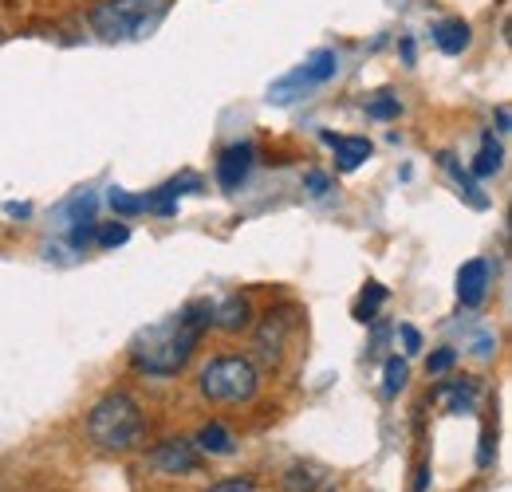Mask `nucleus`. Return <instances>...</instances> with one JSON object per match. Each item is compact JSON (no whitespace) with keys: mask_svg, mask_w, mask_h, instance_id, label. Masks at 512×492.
<instances>
[{"mask_svg":"<svg viewBox=\"0 0 512 492\" xmlns=\"http://www.w3.org/2000/svg\"><path fill=\"white\" fill-rule=\"evenodd\" d=\"M209 323H213V308L193 300L178 315H166V319L142 327L130 339V363L146 378H174L193 359V351H197L201 335L209 331Z\"/></svg>","mask_w":512,"mask_h":492,"instance_id":"nucleus-1","label":"nucleus"},{"mask_svg":"<svg viewBox=\"0 0 512 492\" xmlns=\"http://www.w3.org/2000/svg\"><path fill=\"white\" fill-rule=\"evenodd\" d=\"M142 433H146L142 406L130 394H123V390L99 398L95 410L87 414V437L99 449H107V453H130V449H138Z\"/></svg>","mask_w":512,"mask_h":492,"instance_id":"nucleus-2","label":"nucleus"},{"mask_svg":"<svg viewBox=\"0 0 512 492\" xmlns=\"http://www.w3.org/2000/svg\"><path fill=\"white\" fill-rule=\"evenodd\" d=\"M170 12V0H99L91 8V28L107 44L146 40Z\"/></svg>","mask_w":512,"mask_h":492,"instance_id":"nucleus-3","label":"nucleus"},{"mask_svg":"<svg viewBox=\"0 0 512 492\" xmlns=\"http://www.w3.org/2000/svg\"><path fill=\"white\" fill-rule=\"evenodd\" d=\"M197 386H201V394H205L209 402L241 406V402H253L256 398V390H260V374H256L253 363L241 359V355H221V359H213L209 367L201 370Z\"/></svg>","mask_w":512,"mask_h":492,"instance_id":"nucleus-4","label":"nucleus"},{"mask_svg":"<svg viewBox=\"0 0 512 492\" xmlns=\"http://www.w3.org/2000/svg\"><path fill=\"white\" fill-rule=\"evenodd\" d=\"M339 71V60H335V52H316L308 63H300L296 71H288L272 91H268V99L272 103H292L300 91H312V87H323L331 75Z\"/></svg>","mask_w":512,"mask_h":492,"instance_id":"nucleus-5","label":"nucleus"},{"mask_svg":"<svg viewBox=\"0 0 512 492\" xmlns=\"http://www.w3.org/2000/svg\"><path fill=\"white\" fill-rule=\"evenodd\" d=\"M292 331H296V311L292 308L268 311V315H264V323L256 327V339H253L256 359H264V363H280Z\"/></svg>","mask_w":512,"mask_h":492,"instance_id":"nucleus-6","label":"nucleus"},{"mask_svg":"<svg viewBox=\"0 0 512 492\" xmlns=\"http://www.w3.org/2000/svg\"><path fill=\"white\" fill-rule=\"evenodd\" d=\"M150 469L162 473V477H186V473H197L201 465V449L186 441V437H166L162 445L150 449Z\"/></svg>","mask_w":512,"mask_h":492,"instance_id":"nucleus-7","label":"nucleus"},{"mask_svg":"<svg viewBox=\"0 0 512 492\" xmlns=\"http://www.w3.org/2000/svg\"><path fill=\"white\" fill-rule=\"evenodd\" d=\"M256 166V146L253 142H237V146H229L221 158H217V182H221V189H241L245 185V178L253 174Z\"/></svg>","mask_w":512,"mask_h":492,"instance_id":"nucleus-8","label":"nucleus"},{"mask_svg":"<svg viewBox=\"0 0 512 492\" xmlns=\"http://www.w3.org/2000/svg\"><path fill=\"white\" fill-rule=\"evenodd\" d=\"M485 292H489V264L485 260L461 264V272H457V300L465 308H477L485 300Z\"/></svg>","mask_w":512,"mask_h":492,"instance_id":"nucleus-9","label":"nucleus"},{"mask_svg":"<svg viewBox=\"0 0 512 492\" xmlns=\"http://www.w3.org/2000/svg\"><path fill=\"white\" fill-rule=\"evenodd\" d=\"M438 162H442V170H446L449 178H453V185H457V193L465 197V205L469 209H489V193H481V185H477V178L453 158V154H438Z\"/></svg>","mask_w":512,"mask_h":492,"instance_id":"nucleus-10","label":"nucleus"},{"mask_svg":"<svg viewBox=\"0 0 512 492\" xmlns=\"http://www.w3.org/2000/svg\"><path fill=\"white\" fill-rule=\"evenodd\" d=\"M323 142L335 150V162H339V170H343V174L359 170V166L371 158V150H375L367 138H343V134H323Z\"/></svg>","mask_w":512,"mask_h":492,"instance_id":"nucleus-11","label":"nucleus"},{"mask_svg":"<svg viewBox=\"0 0 512 492\" xmlns=\"http://www.w3.org/2000/svg\"><path fill=\"white\" fill-rule=\"evenodd\" d=\"M213 323H217L221 331H245V327L253 323V304H249L245 296H229V300H221V304L213 308Z\"/></svg>","mask_w":512,"mask_h":492,"instance_id":"nucleus-12","label":"nucleus"},{"mask_svg":"<svg viewBox=\"0 0 512 492\" xmlns=\"http://www.w3.org/2000/svg\"><path fill=\"white\" fill-rule=\"evenodd\" d=\"M469 24L465 20H442L438 28H434V44L446 52V56H461L465 48H469Z\"/></svg>","mask_w":512,"mask_h":492,"instance_id":"nucleus-13","label":"nucleus"},{"mask_svg":"<svg viewBox=\"0 0 512 492\" xmlns=\"http://www.w3.org/2000/svg\"><path fill=\"white\" fill-rule=\"evenodd\" d=\"M201 453H209V457H229L233 449H237V441H233V433L229 426H221V422H209L205 430L197 433V441H193Z\"/></svg>","mask_w":512,"mask_h":492,"instance_id":"nucleus-14","label":"nucleus"},{"mask_svg":"<svg viewBox=\"0 0 512 492\" xmlns=\"http://www.w3.org/2000/svg\"><path fill=\"white\" fill-rule=\"evenodd\" d=\"M501 162H505V150H501V142L493 138V134H485L481 138V154H477V162H473V178H489V174H497L501 170Z\"/></svg>","mask_w":512,"mask_h":492,"instance_id":"nucleus-15","label":"nucleus"},{"mask_svg":"<svg viewBox=\"0 0 512 492\" xmlns=\"http://www.w3.org/2000/svg\"><path fill=\"white\" fill-rule=\"evenodd\" d=\"M323 481V473L316 465H292L284 473V492H316Z\"/></svg>","mask_w":512,"mask_h":492,"instance_id":"nucleus-16","label":"nucleus"},{"mask_svg":"<svg viewBox=\"0 0 512 492\" xmlns=\"http://www.w3.org/2000/svg\"><path fill=\"white\" fill-rule=\"evenodd\" d=\"M438 394H453V414H473V398H477L473 382H446Z\"/></svg>","mask_w":512,"mask_h":492,"instance_id":"nucleus-17","label":"nucleus"},{"mask_svg":"<svg viewBox=\"0 0 512 492\" xmlns=\"http://www.w3.org/2000/svg\"><path fill=\"white\" fill-rule=\"evenodd\" d=\"M107 201H111V209H115L119 217L146 213V197H134V193H127V189H111V193H107Z\"/></svg>","mask_w":512,"mask_h":492,"instance_id":"nucleus-18","label":"nucleus"},{"mask_svg":"<svg viewBox=\"0 0 512 492\" xmlns=\"http://www.w3.org/2000/svg\"><path fill=\"white\" fill-rule=\"evenodd\" d=\"M406 378H410V367H406V359H390L383 370V390L386 394H398L402 386H406Z\"/></svg>","mask_w":512,"mask_h":492,"instance_id":"nucleus-19","label":"nucleus"},{"mask_svg":"<svg viewBox=\"0 0 512 492\" xmlns=\"http://www.w3.org/2000/svg\"><path fill=\"white\" fill-rule=\"evenodd\" d=\"M386 300V288L383 284H367V292H363V300H359V308H355V319H375V308Z\"/></svg>","mask_w":512,"mask_h":492,"instance_id":"nucleus-20","label":"nucleus"},{"mask_svg":"<svg viewBox=\"0 0 512 492\" xmlns=\"http://www.w3.org/2000/svg\"><path fill=\"white\" fill-rule=\"evenodd\" d=\"M95 241H99L103 248L127 245V241H130V229H127V225H103V229H95Z\"/></svg>","mask_w":512,"mask_h":492,"instance_id":"nucleus-21","label":"nucleus"},{"mask_svg":"<svg viewBox=\"0 0 512 492\" xmlns=\"http://www.w3.org/2000/svg\"><path fill=\"white\" fill-rule=\"evenodd\" d=\"M367 115H371V119H394V115H398V99H390V95L371 99V103H367Z\"/></svg>","mask_w":512,"mask_h":492,"instance_id":"nucleus-22","label":"nucleus"},{"mask_svg":"<svg viewBox=\"0 0 512 492\" xmlns=\"http://www.w3.org/2000/svg\"><path fill=\"white\" fill-rule=\"evenodd\" d=\"M453 363H457V351H453V347H442V351H434V355L426 359V370H430V374H446Z\"/></svg>","mask_w":512,"mask_h":492,"instance_id":"nucleus-23","label":"nucleus"},{"mask_svg":"<svg viewBox=\"0 0 512 492\" xmlns=\"http://www.w3.org/2000/svg\"><path fill=\"white\" fill-rule=\"evenodd\" d=\"M162 193H170V197H182V193H201V178H193V174H186V178H174L170 185H162Z\"/></svg>","mask_w":512,"mask_h":492,"instance_id":"nucleus-24","label":"nucleus"},{"mask_svg":"<svg viewBox=\"0 0 512 492\" xmlns=\"http://www.w3.org/2000/svg\"><path fill=\"white\" fill-rule=\"evenodd\" d=\"M95 241V221H75L71 229V248H87Z\"/></svg>","mask_w":512,"mask_h":492,"instance_id":"nucleus-25","label":"nucleus"},{"mask_svg":"<svg viewBox=\"0 0 512 492\" xmlns=\"http://www.w3.org/2000/svg\"><path fill=\"white\" fill-rule=\"evenodd\" d=\"M304 185L312 189V197H323V193L331 189V178H327L323 170H308V178H304Z\"/></svg>","mask_w":512,"mask_h":492,"instance_id":"nucleus-26","label":"nucleus"},{"mask_svg":"<svg viewBox=\"0 0 512 492\" xmlns=\"http://www.w3.org/2000/svg\"><path fill=\"white\" fill-rule=\"evenodd\" d=\"M398 331H402V343H406V355H418V351H422V335H418V327H410V323H402Z\"/></svg>","mask_w":512,"mask_h":492,"instance_id":"nucleus-27","label":"nucleus"},{"mask_svg":"<svg viewBox=\"0 0 512 492\" xmlns=\"http://www.w3.org/2000/svg\"><path fill=\"white\" fill-rule=\"evenodd\" d=\"M209 492H256V485L249 477H233V481H221V485H213Z\"/></svg>","mask_w":512,"mask_h":492,"instance_id":"nucleus-28","label":"nucleus"},{"mask_svg":"<svg viewBox=\"0 0 512 492\" xmlns=\"http://www.w3.org/2000/svg\"><path fill=\"white\" fill-rule=\"evenodd\" d=\"M512 119H509V107H497V130H501V134H509L512 130Z\"/></svg>","mask_w":512,"mask_h":492,"instance_id":"nucleus-29","label":"nucleus"},{"mask_svg":"<svg viewBox=\"0 0 512 492\" xmlns=\"http://www.w3.org/2000/svg\"><path fill=\"white\" fill-rule=\"evenodd\" d=\"M426 489H430V465L418 469V485H414V492H426Z\"/></svg>","mask_w":512,"mask_h":492,"instance_id":"nucleus-30","label":"nucleus"},{"mask_svg":"<svg viewBox=\"0 0 512 492\" xmlns=\"http://www.w3.org/2000/svg\"><path fill=\"white\" fill-rule=\"evenodd\" d=\"M489 441H493V433H481V457H477L481 465H489V457H493V453H489Z\"/></svg>","mask_w":512,"mask_h":492,"instance_id":"nucleus-31","label":"nucleus"},{"mask_svg":"<svg viewBox=\"0 0 512 492\" xmlns=\"http://www.w3.org/2000/svg\"><path fill=\"white\" fill-rule=\"evenodd\" d=\"M4 209H8V213H12V217H28V213H32V209H28V205H16V201H8V205H4Z\"/></svg>","mask_w":512,"mask_h":492,"instance_id":"nucleus-32","label":"nucleus"}]
</instances>
